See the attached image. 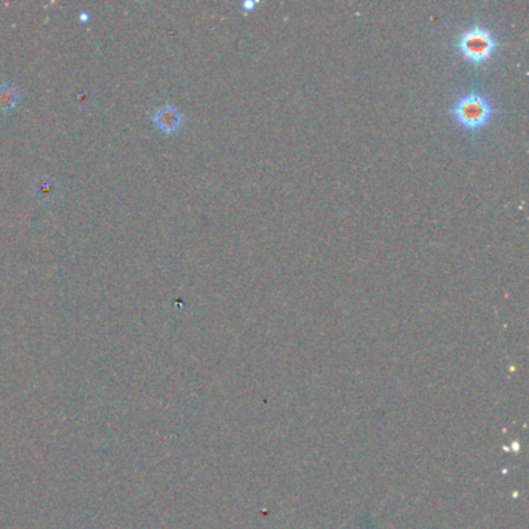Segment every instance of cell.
I'll list each match as a JSON object with an SVG mask.
<instances>
[{
  "label": "cell",
  "mask_w": 529,
  "mask_h": 529,
  "mask_svg": "<svg viewBox=\"0 0 529 529\" xmlns=\"http://www.w3.org/2000/svg\"><path fill=\"white\" fill-rule=\"evenodd\" d=\"M497 112L498 110L493 108L491 99L477 90L464 93L449 109L452 119L469 132L484 129Z\"/></svg>",
  "instance_id": "obj_1"
},
{
  "label": "cell",
  "mask_w": 529,
  "mask_h": 529,
  "mask_svg": "<svg viewBox=\"0 0 529 529\" xmlns=\"http://www.w3.org/2000/svg\"><path fill=\"white\" fill-rule=\"evenodd\" d=\"M256 5L258 3H255V2H244L243 5H241V7H243V10L245 11V13H251V10L256 8Z\"/></svg>",
  "instance_id": "obj_6"
},
{
  "label": "cell",
  "mask_w": 529,
  "mask_h": 529,
  "mask_svg": "<svg viewBox=\"0 0 529 529\" xmlns=\"http://www.w3.org/2000/svg\"><path fill=\"white\" fill-rule=\"evenodd\" d=\"M36 190V196L42 199V201H49V199H51L53 196H55V191H56V186H53L51 182H40V184L34 188Z\"/></svg>",
  "instance_id": "obj_5"
},
{
  "label": "cell",
  "mask_w": 529,
  "mask_h": 529,
  "mask_svg": "<svg viewBox=\"0 0 529 529\" xmlns=\"http://www.w3.org/2000/svg\"><path fill=\"white\" fill-rule=\"evenodd\" d=\"M498 49V39L484 25H472L464 30L456 40V50L467 62L483 66L491 61Z\"/></svg>",
  "instance_id": "obj_2"
},
{
  "label": "cell",
  "mask_w": 529,
  "mask_h": 529,
  "mask_svg": "<svg viewBox=\"0 0 529 529\" xmlns=\"http://www.w3.org/2000/svg\"><path fill=\"white\" fill-rule=\"evenodd\" d=\"M152 121H154V125L160 129V131L167 132V134H171V132L177 131V129L180 127L182 115L177 110V108L168 104V106H163L162 109L157 110L154 116H152Z\"/></svg>",
  "instance_id": "obj_3"
},
{
  "label": "cell",
  "mask_w": 529,
  "mask_h": 529,
  "mask_svg": "<svg viewBox=\"0 0 529 529\" xmlns=\"http://www.w3.org/2000/svg\"><path fill=\"white\" fill-rule=\"evenodd\" d=\"M17 103V90L10 84H0V109L10 110Z\"/></svg>",
  "instance_id": "obj_4"
}]
</instances>
